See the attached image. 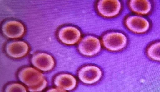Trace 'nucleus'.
Listing matches in <instances>:
<instances>
[{
  "label": "nucleus",
  "mask_w": 160,
  "mask_h": 92,
  "mask_svg": "<svg viewBox=\"0 0 160 92\" xmlns=\"http://www.w3.org/2000/svg\"><path fill=\"white\" fill-rule=\"evenodd\" d=\"M1 29L3 34L7 38L11 39L22 37L25 31V27L22 23L12 19L3 22L1 25Z\"/></svg>",
  "instance_id": "1"
},
{
  "label": "nucleus",
  "mask_w": 160,
  "mask_h": 92,
  "mask_svg": "<svg viewBox=\"0 0 160 92\" xmlns=\"http://www.w3.org/2000/svg\"><path fill=\"white\" fill-rule=\"evenodd\" d=\"M102 42L105 47L109 50L118 51L126 46L127 39L125 36L121 33L112 32L104 35Z\"/></svg>",
  "instance_id": "2"
},
{
  "label": "nucleus",
  "mask_w": 160,
  "mask_h": 92,
  "mask_svg": "<svg viewBox=\"0 0 160 92\" xmlns=\"http://www.w3.org/2000/svg\"><path fill=\"white\" fill-rule=\"evenodd\" d=\"M4 50L8 56L18 58L23 57L28 53L29 47L25 41L15 40L8 42L5 45Z\"/></svg>",
  "instance_id": "3"
},
{
  "label": "nucleus",
  "mask_w": 160,
  "mask_h": 92,
  "mask_svg": "<svg viewBox=\"0 0 160 92\" xmlns=\"http://www.w3.org/2000/svg\"><path fill=\"white\" fill-rule=\"evenodd\" d=\"M101 45L99 39L92 36L83 38L79 42L78 49L80 52L87 56L94 55L100 51Z\"/></svg>",
  "instance_id": "4"
},
{
  "label": "nucleus",
  "mask_w": 160,
  "mask_h": 92,
  "mask_svg": "<svg viewBox=\"0 0 160 92\" xmlns=\"http://www.w3.org/2000/svg\"><path fill=\"white\" fill-rule=\"evenodd\" d=\"M57 36L63 44L68 45L74 44L79 40L81 33L77 28L70 26H63L58 29Z\"/></svg>",
  "instance_id": "5"
},
{
  "label": "nucleus",
  "mask_w": 160,
  "mask_h": 92,
  "mask_svg": "<svg viewBox=\"0 0 160 92\" xmlns=\"http://www.w3.org/2000/svg\"><path fill=\"white\" fill-rule=\"evenodd\" d=\"M31 62L34 66L43 71L51 70L55 64L53 57L50 54L43 52H38L33 54Z\"/></svg>",
  "instance_id": "6"
},
{
  "label": "nucleus",
  "mask_w": 160,
  "mask_h": 92,
  "mask_svg": "<svg viewBox=\"0 0 160 92\" xmlns=\"http://www.w3.org/2000/svg\"><path fill=\"white\" fill-rule=\"evenodd\" d=\"M97 8L98 12L102 15L112 17L119 13L121 4L118 0H100L98 4Z\"/></svg>",
  "instance_id": "7"
},
{
  "label": "nucleus",
  "mask_w": 160,
  "mask_h": 92,
  "mask_svg": "<svg viewBox=\"0 0 160 92\" xmlns=\"http://www.w3.org/2000/svg\"><path fill=\"white\" fill-rule=\"evenodd\" d=\"M102 75L101 71L98 67L88 65L82 67L79 70L78 76L83 82L92 84L98 81Z\"/></svg>",
  "instance_id": "8"
},
{
  "label": "nucleus",
  "mask_w": 160,
  "mask_h": 92,
  "mask_svg": "<svg viewBox=\"0 0 160 92\" xmlns=\"http://www.w3.org/2000/svg\"><path fill=\"white\" fill-rule=\"evenodd\" d=\"M126 24L131 31L136 33H142L147 31L149 27L148 21L145 18L137 16H131L126 20Z\"/></svg>",
  "instance_id": "9"
},
{
  "label": "nucleus",
  "mask_w": 160,
  "mask_h": 92,
  "mask_svg": "<svg viewBox=\"0 0 160 92\" xmlns=\"http://www.w3.org/2000/svg\"><path fill=\"white\" fill-rule=\"evenodd\" d=\"M129 6L133 12L140 14L148 13L151 7L150 2L148 0H131Z\"/></svg>",
  "instance_id": "10"
},
{
  "label": "nucleus",
  "mask_w": 160,
  "mask_h": 92,
  "mask_svg": "<svg viewBox=\"0 0 160 92\" xmlns=\"http://www.w3.org/2000/svg\"><path fill=\"white\" fill-rule=\"evenodd\" d=\"M57 78L59 79V82L55 83L56 85L62 87L65 90H72L75 86L76 80L73 76L70 75H60Z\"/></svg>",
  "instance_id": "11"
},
{
  "label": "nucleus",
  "mask_w": 160,
  "mask_h": 92,
  "mask_svg": "<svg viewBox=\"0 0 160 92\" xmlns=\"http://www.w3.org/2000/svg\"><path fill=\"white\" fill-rule=\"evenodd\" d=\"M147 53L152 59L160 61V42L155 43L148 48Z\"/></svg>",
  "instance_id": "12"
}]
</instances>
